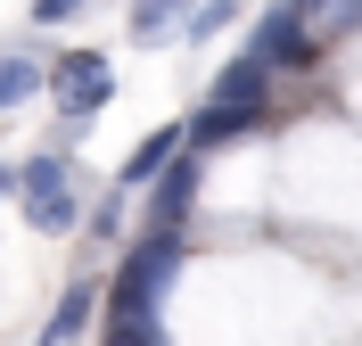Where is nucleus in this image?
<instances>
[{
	"instance_id": "nucleus-1",
	"label": "nucleus",
	"mask_w": 362,
	"mask_h": 346,
	"mask_svg": "<svg viewBox=\"0 0 362 346\" xmlns=\"http://www.w3.org/2000/svg\"><path fill=\"white\" fill-rule=\"evenodd\" d=\"M181 272V231H148L132 255H124V272L107 289V338L115 346H157L165 338V289Z\"/></svg>"
},
{
	"instance_id": "nucleus-2",
	"label": "nucleus",
	"mask_w": 362,
	"mask_h": 346,
	"mask_svg": "<svg viewBox=\"0 0 362 346\" xmlns=\"http://www.w3.org/2000/svg\"><path fill=\"white\" fill-rule=\"evenodd\" d=\"M264 115H272V67L247 50L239 67H223V83H214L206 108L189 115V140H198V149H223V140H239L247 124H264Z\"/></svg>"
},
{
	"instance_id": "nucleus-3",
	"label": "nucleus",
	"mask_w": 362,
	"mask_h": 346,
	"mask_svg": "<svg viewBox=\"0 0 362 346\" xmlns=\"http://www.w3.org/2000/svg\"><path fill=\"white\" fill-rule=\"evenodd\" d=\"M49 91H58V108H66V124H90V115L115 99V67L99 58V50H66L58 67H49Z\"/></svg>"
},
{
	"instance_id": "nucleus-4",
	"label": "nucleus",
	"mask_w": 362,
	"mask_h": 346,
	"mask_svg": "<svg viewBox=\"0 0 362 346\" xmlns=\"http://www.w3.org/2000/svg\"><path fill=\"white\" fill-rule=\"evenodd\" d=\"M255 58H264V67H313V58H321L313 17H305L296 0H272V8H264V33H255Z\"/></svg>"
},
{
	"instance_id": "nucleus-5",
	"label": "nucleus",
	"mask_w": 362,
	"mask_h": 346,
	"mask_svg": "<svg viewBox=\"0 0 362 346\" xmlns=\"http://www.w3.org/2000/svg\"><path fill=\"white\" fill-rule=\"evenodd\" d=\"M198 157H206V149L189 140L157 182H148V231H181V214H189V198H198Z\"/></svg>"
},
{
	"instance_id": "nucleus-6",
	"label": "nucleus",
	"mask_w": 362,
	"mask_h": 346,
	"mask_svg": "<svg viewBox=\"0 0 362 346\" xmlns=\"http://www.w3.org/2000/svg\"><path fill=\"white\" fill-rule=\"evenodd\" d=\"M181 149H189V124H157V132H140V140H132V157L115 165V182H124V190H148L165 165L181 157Z\"/></svg>"
},
{
	"instance_id": "nucleus-7",
	"label": "nucleus",
	"mask_w": 362,
	"mask_h": 346,
	"mask_svg": "<svg viewBox=\"0 0 362 346\" xmlns=\"http://www.w3.org/2000/svg\"><path fill=\"white\" fill-rule=\"evenodd\" d=\"M99 305H107V289H99V280H74L66 297H58V313L42 322V338H83V330H99Z\"/></svg>"
},
{
	"instance_id": "nucleus-8",
	"label": "nucleus",
	"mask_w": 362,
	"mask_h": 346,
	"mask_svg": "<svg viewBox=\"0 0 362 346\" xmlns=\"http://www.w3.org/2000/svg\"><path fill=\"white\" fill-rule=\"evenodd\" d=\"M42 91V58L33 50H0V108H25Z\"/></svg>"
},
{
	"instance_id": "nucleus-9",
	"label": "nucleus",
	"mask_w": 362,
	"mask_h": 346,
	"mask_svg": "<svg viewBox=\"0 0 362 346\" xmlns=\"http://www.w3.org/2000/svg\"><path fill=\"white\" fill-rule=\"evenodd\" d=\"M173 25H189V0H132V42H173Z\"/></svg>"
},
{
	"instance_id": "nucleus-10",
	"label": "nucleus",
	"mask_w": 362,
	"mask_h": 346,
	"mask_svg": "<svg viewBox=\"0 0 362 346\" xmlns=\"http://www.w3.org/2000/svg\"><path fill=\"white\" fill-rule=\"evenodd\" d=\"M58 190H66V157H58V149H42V157L17 165V198H58Z\"/></svg>"
},
{
	"instance_id": "nucleus-11",
	"label": "nucleus",
	"mask_w": 362,
	"mask_h": 346,
	"mask_svg": "<svg viewBox=\"0 0 362 346\" xmlns=\"http://www.w3.org/2000/svg\"><path fill=\"white\" fill-rule=\"evenodd\" d=\"M74 214H83V207H74V190H58V198H25V223L42 231V239H66Z\"/></svg>"
},
{
	"instance_id": "nucleus-12",
	"label": "nucleus",
	"mask_w": 362,
	"mask_h": 346,
	"mask_svg": "<svg viewBox=\"0 0 362 346\" xmlns=\"http://www.w3.org/2000/svg\"><path fill=\"white\" fill-rule=\"evenodd\" d=\"M230 17H239V0H206V8H189V33H181V42H214Z\"/></svg>"
},
{
	"instance_id": "nucleus-13",
	"label": "nucleus",
	"mask_w": 362,
	"mask_h": 346,
	"mask_svg": "<svg viewBox=\"0 0 362 346\" xmlns=\"http://www.w3.org/2000/svg\"><path fill=\"white\" fill-rule=\"evenodd\" d=\"M124 198H132L124 182H115L107 198H99V214H90V231H99V239H115V231H124Z\"/></svg>"
},
{
	"instance_id": "nucleus-14",
	"label": "nucleus",
	"mask_w": 362,
	"mask_h": 346,
	"mask_svg": "<svg viewBox=\"0 0 362 346\" xmlns=\"http://www.w3.org/2000/svg\"><path fill=\"white\" fill-rule=\"evenodd\" d=\"M90 0H33V25H66V17H83Z\"/></svg>"
},
{
	"instance_id": "nucleus-15",
	"label": "nucleus",
	"mask_w": 362,
	"mask_h": 346,
	"mask_svg": "<svg viewBox=\"0 0 362 346\" xmlns=\"http://www.w3.org/2000/svg\"><path fill=\"white\" fill-rule=\"evenodd\" d=\"M8 190H17V173H8V165H0V198H8Z\"/></svg>"
},
{
	"instance_id": "nucleus-16",
	"label": "nucleus",
	"mask_w": 362,
	"mask_h": 346,
	"mask_svg": "<svg viewBox=\"0 0 362 346\" xmlns=\"http://www.w3.org/2000/svg\"><path fill=\"white\" fill-rule=\"evenodd\" d=\"M296 8H305V17H313V8H329V0H296Z\"/></svg>"
}]
</instances>
